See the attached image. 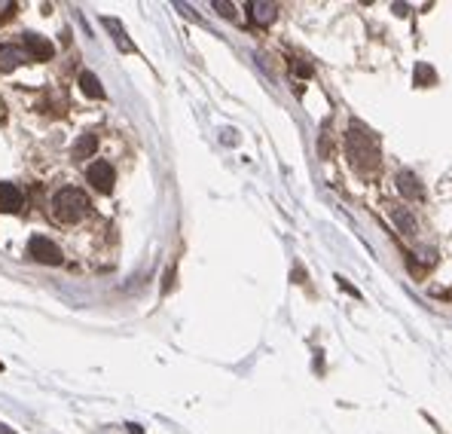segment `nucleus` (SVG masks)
<instances>
[{"label":"nucleus","mask_w":452,"mask_h":434,"mask_svg":"<svg viewBox=\"0 0 452 434\" xmlns=\"http://www.w3.org/2000/svg\"><path fill=\"white\" fill-rule=\"evenodd\" d=\"M345 153H348V162H352L355 171L361 174H373L382 162V150H379V141L376 135L370 132L361 122H352L345 132Z\"/></svg>","instance_id":"nucleus-1"},{"label":"nucleus","mask_w":452,"mask_h":434,"mask_svg":"<svg viewBox=\"0 0 452 434\" xmlns=\"http://www.w3.org/2000/svg\"><path fill=\"white\" fill-rule=\"evenodd\" d=\"M53 211H55L58 221L77 223L89 214V196L83 190H77V187H65V190H58L53 196Z\"/></svg>","instance_id":"nucleus-2"},{"label":"nucleus","mask_w":452,"mask_h":434,"mask_svg":"<svg viewBox=\"0 0 452 434\" xmlns=\"http://www.w3.org/2000/svg\"><path fill=\"white\" fill-rule=\"evenodd\" d=\"M28 254L34 257L37 263H43V266H58L65 257H61L58 251V245L55 242H49L46 235H34V239L28 242Z\"/></svg>","instance_id":"nucleus-3"},{"label":"nucleus","mask_w":452,"mask_h":434,"mask_svg":"<svg viewBox=\"0 0 452 434\" xmlns=\"http://www.w3.org/2000/svg\"><path fill=\"white\" fill-rule=\"evenodd\" d=\"M89 184L95 187L98 193H110L113 190V181H117V171H113V165L104 162V159H98V162H92L89 165Z\"/></svg>","instance_id":"nucleus-4"},{"label":"nucleus","mask_w":452,"mask_h":434,"mask_svg":"<svg viewBox=\"0 0 452 434\" xmlns=\"http://www.w3.org/2000/svg\"><path fill=\"white\" fill-rule=\"evenodd\" d=\"M248 13H251V22L260 25V28H269L279 16V6L269 4V0H251L248 4Z\"/></svg>","instance_id":"nucleus-5"},{"label":"nucleus","mask_w":452,"mask_h":434,"mask_svg":"<svg viewBox=\"0 0 452 434\" xmlns=\"http://www.w3.org/2000/svg\"><path fill=\"white\" fill-rule=\"evenodd\" d=\"M25 53L31 55V58H40V61H46V58H53V43L49 40H43L40 34H34V31H25Z\"/></svg>","instance_id":"nucleus-6"},{"label":"nucleus","mask_w":452,"mask_h":434,"mask_svg":"<svg viewBox=\"0 0 452 434\" xmlns=\"http://www.w3.org/2000/svg\"><path fill=\"white\" fill-rule=\"evenodd\" d=\"M385 205H388V214H392V221L397 223L400 233H407V235H416V233H419V221L413 217V211H409V208H400L397 202H385Z\"/></svg>","instance_id":"nucleus-7"},{"label":"nucleus","mask_w":452,"mask_h":434,"mask_svg":"<svg viewBox=\"0 0 452 434\" xmlns=\"http://www.w3.org/2000/svg\"><path fill=\"white\" fill-rule=\"evenodd\" d=\"M22 202H25V196L16 184H0V211L16 214V211H22Z\"/></svg>","instance_id":"nucleus-8"},{"label":"nucleus","mask_w":452,"mask_h":434,"mask_svg":"<svg viewBox=\"0 0 452 434\" xmlns=\"http://www.w3.org/2000/svg\"><path fill=\"white\" fill-rule=\"evenodd\" d=\"M397 190L404 193V199H416V202L425 199V187L419 184V178L413 171H400L397 174Z\"/></svg>","instance_id":"nucleus-9"},{"label":"nucleus","mask_w":452,"mask_h":434,"mask_svg":"<svg viewBox=\"0 0 452 434\" xmlns=\"http://www.w3.org/2000/svg\"><path fill=\"white\" fill-rule=\"evenodd\" d=\"M25 58H31L22 46H0V74H9L18 65H25Z\"/></svg>","instance_id":"nucleus-10"},{"label":"nucleus","mask_w":452,"mask_h":434,"mask_svg":"<svg viewBox=\"0 0 452 434\" xmlns=\"http://www.w3.org/2000/svg\"><path fill=\"white\" fill-rule=\"evenodd\" d=\"M80 89H83V95H89V98H104V89H101V83L92 70L80 74Z\"/></svg>","instance_id":"nucleus-11"},{"label":"nucleus","mask_w":452,"mask_h":434,"mask_svg":"<svg viewBox=\"0 0 452 434\" xmlns=\"http://www.w3.org/2000/svg\"><path fill=\"white\" fill-rule=\"evenodd\" d=\"M95 150H98V135H95V132H86V135L74 144V157H77V159H86V157H92Z\"/></svg>","instance_id":"nucleus-12"},{"label":"nucleus","mask_w":452,"mask_h":434,"mask_svg":"<svg viewBox=\"0 0 452 434\" xmlns=\"http://www.w3.org/2000/svg\"><path fill=\"white\" fill-rule=\"evenodd\" d=\"M437 74L428 65H416V86H434Z\"/></svg>","instance_id":"nucleus-13"},{"label":"nucleus","mask_w":452,"mask_h":434,"mask_svg":"<svg viewBox=\"0 0 452 434\" xmlns=\"http://www.w3.org/2000/svg\"><path fill=\"white\" fill-rule=\"evenodd\" d=\"M214 9H217L220 16H226V18H235V6L226 4V0H217V4H214Z\"/></svg>","instance_id":"nucleus-14"},{"label":"nucleus","mask_w":452,"mask_h":434,"mask_svg":"<svg viewBox=\"0 0 452 434\" xmlns=\"http://www.w3.org/2000/svg\"><path fill=\"white\" fill-rule=\"evenodd\" d=\"M13 13H16V4H0V16H4V18L13 16Z\"/></svg>","instance_id":"nucleus-15"},{"label":"nucleus","mask_w":452,"mask_h":434,"mask_svg":"<svg viewBox=\"0 0 452 434\" xmlns=\"http://www.w3.org/2000/svg\"><path fill=\"white\" fill-rule=\"evenodd\" d=\"M4 107H6V105H4V98H0V120L6 117V110H4Z\"/></svg>","instance_id":"nucleus-16"},{"label":"nucleus","mask_w":452,"mask_h":434,"mask_svg":"<svg viewBox=\"0 0 452 434\" xmlns=\"http://www.w3.org/2000/svg\"><path fill=\"white\" fill-rule=\"evenodd\" d=\"M0 434H13V428H4V425H0Z\"/></svg>","instance_id":"nucleus-17"},{"label":"nucleus","mask_w":452,"mask_h":434,"mask_svg":"<svg viewBox=\"0 0 452 434\" xmlns=\"http://www.w3.org/2000/svg\"><path fill=\"white\" fill-rule=\"evenodd\" d=\"M0 370H4V364H0Z\"/></svg>","instance_id":"nucleus-18"}]
</instances>
